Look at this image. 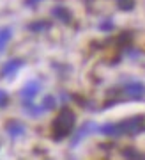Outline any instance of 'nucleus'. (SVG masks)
<instances>
[{"label": "nucleus", "mask_w": 145, "mask_h": 160, "mask_svg": "<svg viewBox=\"0 0 145 160\" xmlns=\"http://www.w3.org/2000/svg\"><path fill=\"white\" fill-rule=\"evenodd\" d=\"M124 92L128 94L129 98H143L145 94V86L142 82H128V84H124Z\"/></svg>", "instance_id": "3"}, {"label": "nucleus", "mask_w": 145, "mask_h": 160, "mask_svg": "<svg viewBox=\"0 0 145 160\" xmlns=\"http://www.w3.org/2000/svg\"><path fill=\"white\" fill-rule=\"evenodd\" d=\"M37 2H41V0H25L27 6H34V4H37Z\"/></svg>", "instance_id": "13"}, {"label": "nucleus", "mask_w": 145, "mask_h": 160, "mask_svg": "<svg viewBox=\"0 0 145 160\" xmlns=\"http://www.w3.org/2000/svg\"><path fill=\"white\" fill-rule=\"evenodd\" d=\"M117 4L122 11H131L134 7V0H117Z\"/></svg>", "instance_id": "10"}, {"label": "nucleus", "mask_w": 145, "mask_h": 160, "mask_svg": "<svg viewBox=\"0 0 145 160\" xmlns=\"http://www.w3.org/2000/svg\"><path fill=\"white\" fill-rule=\"evenodd\" d=\"M53 16L55 18H58L60 22H64V23H69L71 22V12L67 11L66 7H53Z\"/></svg>", "instance_id": "7"}, {"label": "nucleus", "mask_w": 145, "mask_h": 160, "mask_svg": "<svg viewBox=\"0 0 145 160\" xmlns=\"http://www.w3.org/2000/svg\"><path fill=\"white\" fill-rule=\"evenodd\" d=\"M6 130L11 137H20V135L25 133V126H23L21 123H18V121H9L6 125Z\"/></svg>", "instance_id": "6"}, {"label": "nucleus", "mask_w": 145, "mask_h": 160, "mask_svg": "<svg viewBox=\"0 0 145 160\" xmlns=\"http://www.w3.org/2000/svg\"><path fill=\"white\" fill-rule=\"evenodd\" d=\"M7 102H9V96H7V92L0 89V109H2V107H6Z\"/></svg>", "instance_id": "12"}, {"label": "nucleus", "mask_w": 145, "mask_h": 160, "mask_svg": "<svg viewBox=\"0 0 145 160\" xmlns=\"http://www.w3.org/2000/svg\"><path fill=\"white\" fill-rule=\"evenodd\" d=\"M145 126V118L143 116H136V118H129L120 123H112V125L101 126L99 132L105 133L108 137H120V135H134L140 133Z\"/></svg>", "instance_id": "1"}, {"label": "nucleus", "mask_w": 145, "mask_h": 160, "mask_svg": "<svg viewBox=\"0 0 145 160\" xmlns=\"http://www.w3.org/2000/svg\"><path fill=\"white\" fill-rule=\"evenodd\" d=\"M28 29H30V30H35V32H39V30L50 29V23H48V22H35V23H32V25H28Z\"/></svg>", "instance_id": "9"}, {"label": "nucleus", "mask_w": 145, "mask_h": 160, "mask_svg": "<svg viewBox=\"0 0 145 160\" xmlns=\"http://www.w3.org/2000/svg\"><path fill=\"white\" fill-rule=\"evenodd\" d=\"M9 39H11V29H9V27L0 29V53H2V52H4V48L7 46Z\"/></svg>", "instance_id": "8"}, {"label": "nucleus", "mask_w": 145, "mask_h": 160, "mask_svg": "<svg viewBox=\"0 0 145 160\" xmlns=\"http://www.w3.org/2000/svg\"><path fill=\"white\" fill-rule=\"evenodd\" d=\"M21 66H23L21 59H11V61H7V62L4 64V68L0 69V75H2V77H11V75H14Z\"/></svg>", "instance_id": "4"}, {"label": "nucleus", "mask_w": 145, "mask_h": 160, "mask_svg": "<svg viewBox=\"0 0 145 160\" xmlns=\"http://www.w3.org/2000/svg\"><path fill=\"white\" fill-rule=\"evenodd\" d=\"M55 107V98L53 96H46L44 98V103H43V110H50Z\"/></svg>", "instance_id": "11"}, {"label": "nucleus", "mask_w": 145, "mask_h": 160, "mask_svg": "<svg viewBox=\"0 0 145 160\" xmlns=\"http://www.w3.org/2000/svg\"><path fill=\"white\" fill-rule=\"evenodd\" d=\"M74 123H76V116H74V112H72L71 109L64 107V109L58 112V116L55 118L53 125H51L53 139H55V141H62V139H66L67 135L72 132Z\"/></svg>", "instance_id": "2"}, {"label": "nucleus", "mask_w": 145, "mask_h": 160, "mask_svg": "<svg viewBox=\"0 0 145 160\" xmlns=\"http://www.w3.org/2000/svg\"><path fill=\"white\" fill-rule=\"evenodd\" d=\"M39 87H41L39 82H35V80L25 84V87L21 89V98H25V100H32V98L39 92Z\"/></svg>", "instance_id": "5"}]
</instances>
